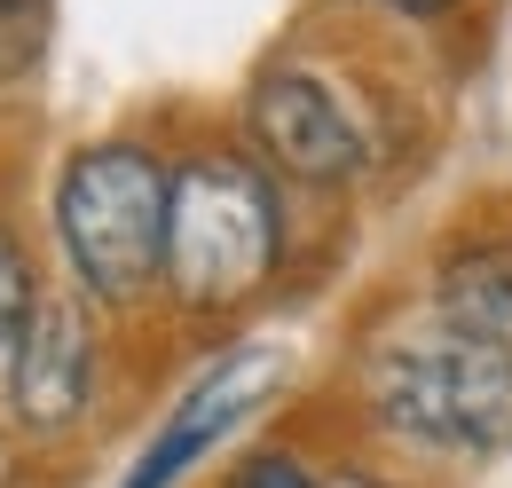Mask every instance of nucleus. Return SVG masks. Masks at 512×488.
Wrapping results in <instances>:
<instances>
[{
    "label": "nucleus",
    "mask_w": 512,
    "mask_h": 488,
    "mask_svg": "<svg viewBox=\"0 0 512 488\" xmlns=\"http://www.w3.org/2000/svg\"><path fill=\"white\" fill-rule=\"evenodd\" d=\"M371 402L394 433L434 449H497L512 441V339L489 331H402L371 355Z\"/></svg>",
    "instance_id": "1"
},
{
    "label": "nucleus",
    "mask_w": 512,
    "mask_h": 488,
    "mask_svg": "<svg viewBox=\"0 0 512 488\" xmlns=\"http://www.w3.org/2000/svg\"><path fill=\"white\" fill-rule=\"evenodd\" d=\"M166 213H174L166 166L127 142L79 150L56 182V237L95 300H134L150 276H166Z\"/></svg>",
    "instance_id": "2"
},
{
    "label": "nucleus",
    "mask_w": 512,
    "mask_h": 488,
    "mask_svg": "<svg viewBox=\"0 0 512 488\" xmlns=\"http://www.w3.org/2000/svg\"><path fill=\"white\" fill-rule=\"evenodd\" d=\"M276 268V197L245 158H190L166 213V284L182 307H237Z\"/></svg>",
    "instance_id": "3"
},
{
    "label": "nucleus",
    "mask_w": 512,
    "mask_h": 488,
    "mask_svg": "<svg viewBox=\"0 0 512 488\" xmlns=\"http://www.w3.org/2000/svg\"><path fill=\"white\" fill-rule=\"evenodd\" d=\"M276 378H284V355H268V347H237V355H221V363L174 402V418L150 433V449L127 465V481H119V488H174L197 457H205V449H213V441H221V433H229L260 394L276 386Z\"/></svg>",
    "instance_id": "4"
},
{
    "label": "nucleus",
    "mask_w": 512,
    "mask_h": 488,
    "mask_svg": "<svg viewBox=\"0 0 512 488\" xmlns=\"http://www.w3.org/2000/svg\"><path fill=\"white\" fill-rule=\"evenodd\" d=\"M253 142L292 182H347L363 166V134L339 111V95L308 71H268L253 87Z\"/></svg>",
    "instance_id": "5"
},
{
    "label": "nucleus",
    "mask_w": 512,
    "mask_h": 488,
    "mask_svg": "<svg viewBox=\"0 0 512 488\" xmlns=\"http://www.w3.org/2000/svg\"><path fill=\"white\" fill-rule=\"evenodd\" d=\"M87 378H95V339H87V315L71 300H40L16 363H8V402H16V426L56 433L79 418L87 402Z\"/></svg>",
    "instance_id": "6"
},
{
    "label": "nucleus",
    "mask_w": 512,
    "mask_h": 488,
    "mask_svg": "<svg viewBox=\"0 0 512 488\" xmlns=\"http://www.w3.org/2000/svg\"><path fill=\"white\" fill-rule=\"evenodd\" d=\"M442 323H457V331H489V339H512V252H473V260H457V268H449Z\"/></svg>",
    "instance_id": "7"
},
{
    "label": "nucleus",
    "mask_w": 512,
    "mask_h": 488,
    "mask_svg": "<svg viewBox=\"0 0 512 488\" xmlns=\"http://www.w3.org/2000/svg\"><path fill=\"white\" fill-rule=\"evenodd\" d=\"M48 48V0H0V87L24 79Z\"/></svg>",
    "instance_id": "8"
},
{
    "label": "nucleus",
    "mask_w": 512,
    "mask_h": 488,
    "mask_svg": "<svg viewBox=\"0 0 512 488\" xmlns=\"http://www.w3.org/2000/svg\"><path fill=\"white\" fill-rule=\"evenodd\" d=\"M32 276H24V252L0 237V363H16V347H24V331H32Z\"/></svg>",
    "instance_id": "9"
},
{
    "label": "nucleus",
    "mask_w": 512,
    "mask_h": 488,
    "mask_svg": "<svg viewBox=\"0 0 512 488\" xmlns=\"http://www.w3.org/2000/svg\"><path fill=\"white\" fill-rule=\"evenodd\" d=\"M237 488H331V481H316L300 457H276V449H268V457H253V465L237 473Z\"/></svg>",
    "instance_id": "10"
},
{
    "label": "nucleus",
    "mask_w": 512,
    "mask_h": 488,
    "mask_svg": "<svg viewBox=\"0 0 512 488\" xmlns=\"http://www.w3.org/2000/svg\"><path fill=\"white\" fill-rule=\"evenodd\" d=\"M386 8H410V16H426V8H442V0H386Z\"/></svg>",
    "instance_id": "11"
}]
</instances>
